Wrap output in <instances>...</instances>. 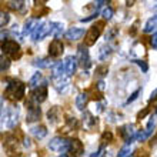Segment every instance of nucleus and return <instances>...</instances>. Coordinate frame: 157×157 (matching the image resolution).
<instances>
[{"mask_svg":"<svg viewBox=\"0 0 157 157\" xmlns=\"http://www.w3.org/2000/svg\"><path fill=\"white\" fill-rule=\"evenodd\" d=\"M9 23V14L7 13H4V12H2V19H0V26L2 27H4V26Z\"/></svg>","mask_w":157,"mask_h":157,"instance_id":"obj_34","label":"nucleus"},{"mask_svg":"<svg viewBox=\"0 0 157 157\" xmlns=\"http://www.w3.org/2000/svg\"><path fill=\"white\" fill-rule=\"evenodd\" d=\"M69 141L70 140H66L64 137H54L52 140L49 141V149L53 150V151H59L62 153L63 156H67L64 151H69Z\"/></svg>","mask_w":157,"mask_h":157,"instance_id":"obj_4","label":"nucleus"},{"mask_svg":"<svg viewBox=\"0 0 157 157\" xmlns=\"http://www.w3.org/2000/svg\"><path fill=\"white\" fill-rule=\"evenodd\" d=\"M101 143L103 144H106V143H110V141L113 140V134H112V132H104L103 134H101Z\"/></svg>","mask_w":157,"mask_h":157,"instance_id":"obj_29","label":"nucleus"},{"mask_svg":"<svg viewBox=\"0 0 157 157\" xmlns=\"http://www.w3.org/2000/svg\"><path fill=\"white\" fill-rule=\"evenodd\" d=\"M113 53V47L110 44H104L100 47L99 50V60H107V57H110V54Z\"/></svg>","mask_w":157,"mask_h":157,"instance_id":"obj_19","label":"nucleus"},{"mask_svg":"<svg viewBox=\"0 0 157 157\" xmlns=\"http://www.w3.org/2000/svg\"><path fill=\"white\" fill-rule=\"evenodd\" d=\"M103 32V23H96L89 29L86 34H84V43L86 46H93L100 37V34Z\"/></svg>","mask_w":157,"mask_h":157,"instance_id":"obj_3","label":"nucleus"},{"mask_svg":"<svg viewBox=\"0 0 157 157\" xmlns=\"http://www.w3.org/2000/svg\"><path fill=\"white\" fill-rule=\"evenodd\" d=\"M147 113H149V109H146V110H143V112H140V113H139V116H137V117H139V119H143V117H144L146 116V114H147Z\"/></svg>","mask_w":157,"mask_h":157,"instance_id":"obj_37","label":"nucleus"},{"mask_svg":"<svg viewBox=\"0 0 157 157\" xmlns=\"http://www.w3.org/2000/svg\"><path fill=\"white\" fill-rule=\"evenodd\" d=\"M2 50L13 59L20 57V44H19L16 40H12V39L3 40V43H2Z\"/></svg>","mask_w":157,"mask_h":157,"instance_id":"obj_2","label":"nucleus"},{"mask_svg":"<svg viewBox=\"0 0 157 157\" xmlns=\"http://www.w3.org/2000/svg\"><path fill=\"white\" fill-rule=\"evenodd\" d=\"M32 146V143H30L29 139H25V147H30Z\"/></svg>","mask_w":157,"mask_h":157,"instance_id":"obj_39","label":"nucleus"},{"mask_svg":"<svg viewBox=\"0 0 157 157\" xmlns=\"http://www.w3.org/2000/svg\"><path fill=\"white\" fill-rule=\"evenodd\" d=\"M9 66H10V62H9V59H4L3 56H2V66H0V70H2V71L7 70Z\"/></svg>","mask_w":157,"mask_h":157,"instance_id":"obj_33","label":"nucleus"},{"mask_svg":"<svg viewBox=\"0 0 157 157\" xmlns=\"http://www.w3.org/2000/svg\"><path fill=\"white\" fill-rule=\"evenodd\" d=\"M41 110L39 106H30L29 110H27V114H26V121L27 123H33V121H37L40 119Z\"/></svg>","mask_w":157,"mask_h":157,"instance_id":"obj_14","label":"nucleus"},{"mask_svg":"<svg viewBox=\"0 0 157 157\" xmlns=\"http://www.w3.org/2000/svg\"><path fill=\"white\" fill-rule=\"evenodd\" d=\"M150 99H157V90H154L153 93H151V97Z\"/></svg>","mask_w":157,"mask_h":157,"instance_id":"obj_41","label":"nucleus"},{"mask_svg":"<svg viewBox=\"0 0 157 157\" xmlns=\"http://www.w3.org/2000/svg\"><path fill=\"white\" fill-rule=\"evenodd\" d=\"M97 87H99L100 90H103V89H104V83L103 82H99V83H97Z\"/></svg>","mask_w":157,"mask_h":157,"instance_id":"obj_40","label":"nucleus"},{"mask_svg":"<svg viewBox=\"0 0 157 157\" xmlns=\"http://www.w3.org/2000/svg\"><path fill=\"white\" fill-rule=\"evenodd\" d=\"M96 73L100 76V77H103V76L107 75V66H99L96 69Z\"/></svg>","mask_w":157,"mask_h":157,"instance_id":"obj_32","label":"nucleus"},{"mask_svg":"<svg viewBox=\"0 0 157 157\" xmlns=\"http://www.w3.org/2000/svg\"><path fill=\"white\" fill-rule=\"evenodd\" d=\"M39 17H30L27 20L25 21V26H23V29H21V34L23 36H32L33 32L36 30V27L39 26Z\"/></svg>","mask_w":157,"mask_h":157,"instance_id":"obj_10","label":"nucleus"},{"mask_svg":"<svg viewBox=\"0 0 157 157\" xmlns=\"http://www.w3.org/2000/svg\"><path fill=\"white\" fill-rule=\"evenodd\" d=\"M6 96H7L10 100H21L25 97L26 93V86L19 80H12L6 86V90H4Z\"/></svg>","mask_w":157,"mask_h":157,"instance_id":"obj_1","label":"nucleus"},{"mask_svg":"<svg viewBox=\"0 0 157 157\" xmlns=\"http://www.w3.org/2000/svg\"><path fill=\"white\" fill-rule=\"evenodd\" d=\"M64 70H66V75L67 76H73L76 73V70H77V57H75V56H67L66 59H64Z\"/></svg>","mask_w":157,"mask_h":157,"instance_id":"obj_11","label":"nucleus"},{"mask_svg":"<svg viewBox=\"0 0 157 157\" xmlns=\"http://www.w3.org/2000/svg\"><path fill=\"white\" fill-rule=\"evenodd\" d=\"M64 33V25L60 21H52V36L60 39Z\"/></svg>","mask_w":157,"mask_h":157,"instance_id":"obj_17","label":"nucleus"},{"mask_svg":"<svg viewBox=\"0 0 157 157\" xmlns=\"http://www.w3.org/2000/svg\"><path fill=\"white\" fill-rule=\"evenodd\" d=\"M140 93H141L140 89H139V90H136V91H134V93H133V94L127 99V101H126V103H132V101H134V100H136L137 97H139V94H140Z\"/></svg>","mask_w":157,"mask_h":157,"instance_id":"obj_35","label":"nucleus"},{"mask_svg":"<svg viewBox=\"0 0 157 157\" xmlns=\"http://www.w3.org/2000/svg\"><path fill=\"white\" fill-rule=\"evenodd\" d=\"M33 64L36 67H39V69H50V67H53L54 63L49 57H44V59H37Z\"/></svg>","mask_w":157,"mask_h":157,"instance_id":"obj_22","label":"nucleus"},{"mask_svg":"<svg viewBox=\"0 0 157 157\" xmlns=\"http://www.w3.org/2000/svg\"><path fill=\"white\" fill-rule=\"evenodd\" d=\"M154 30H157V14H154L153 17H150L149 20L146 21L144 27H143L144 33H153Z\"/></svg>","mask_w":157,"mask_h":157,"instance_id":"obj_18","label":"nucleus"},{"mask_svg":"<svg viewBox=\"0 0 157 157\" xmlns=\"http://www.w3.org/2000/svg\"><path fill=\"white\" fill-rule=\"evenodd\" d=\"M84 151V147H83V143L78 139H71L69 141V153L71 156H80Z\"/></svg>","mask_w":157,"mask_h":157,"instance_id":"obj_12","label":"nucleus"},{"mask_svg":"<svg viewBox=\"0 0 157 157\" xmlns=\"http://www.w3.org/2000/svg\"><path fill=\"white\" fill-rule=\"evenodd\" d=\"M117 34H119V30L116 27H112V29L107 30V33H106V41H112L117 37Z\"/></svg>","mask_w":157,"mask_h":157,"instance_id":"obj_27","label":"nucleus"},{"mask_svg":"<svg viewBox=\"0 0 157 157\" xmlns=\"http://www.w3.org/2000/svg\"><path fill=\"white\" fill-rule=\"evenodd\" d=\"M30 133H32V136H33L34 139L41 140V139H44V137L47 136V128H46L44 126L39 124V126H34V127L30 128Z\"/></svg>","mask_w":157,"mask_h":157,"instance_id":"obj_16","label":"nucleus"},{"mask_svg":"<svg viewBox=\"0 0 157 157\" xmlns=\"http://www.w3.org/2000/svg\"><path fill=\"white\" fill-rule=\"evenodd\" d=\"M87 101H89L87 93H80V94H77V97H76V107H77L78 110H84Z\"/></svg>","mask_w":157,"mask_h":157,"instance_id":"obj_20","label":"nucleus"},{"mask_svg":"<svg viewBox=\"0 0 157 157\" xmlns=\"http://www.w3.org/2000/svg\"><path fill=\"white\" fill-rule=\"evenodd\" d=\"M156 117H157V109H156Z\"/></svg>","mask_w":157,"mask_h":157,"instance_id":"obj_42","label":"nucleus"},{"mask_svg":"<svg viewBox=\"0 0 157 157\" xmlns=\"http://www.w3.org/2000/svg\"><path fill=\"white\" fill-rule=\"evenodd\" d=\"M119 133L121 139L126 141V144H132L133 141L137 139V133H136V127L134 124H124L119 128Z\"/></svg>","mask_w":157,"mask_h":157,"instance_id":"obj_6","label":"nucleus"},{"mask_svg":"<svg viewBox=\"0 0 157 157\" xmlns=\"http://www.w3.org/2000/svg\"><path fill=\"white\" fill-rule=\"evenodd\" d=\"M134 3H136V0H126V6H128V7H132Z\"/></svg>","mask_w":157,"mask_h":157,"instance_id":"obj_38","label":"nucleus"},{"mask_svg":"<svg viewBox=\"0 0 157 157\" xmlns=\"http://www.w3.org/2000/svg\"><path fill=\"white\" fill-rule=\"evenodd\" d=\"M63 52H64V44L62 43V40H59V39L56 37L49 44V54H50V57H59V56H62V54H63Z\"/></svg>","mask_w":157,"mask_h":157,"instance_id":"obj_9","label":"nucleus"},{"mask_svg":"<svg viewBox=\"0 0 157 157\" xmlns=\"http://www.w3.org/2000/svg\"><path fill=\"white\" fill-rule=\"evenodd\" d=\"M130 154H132V147L127 144L126 147H123V149L117 153V156H119V157H126V156H130Z\"/></svg>","mask_w":157,"mask_h":157,"instance_id":"obj_30","label":"nucleus"},{"mask_svg":"<svg viewBox=\"0 0 157 157\" xmlns=\"http://www.w3.org/2000/svg\"><path fill=\"white\" fill-rule=\"evenodd\" d=\"M133 63H136L137 66L141 69V71H143V73H147V70H149V66H147V63H146L144 60H133Z\"/></svg>","mask_w":157,"mask_h":157,"instance_id":"obj_31","label":"nucleus"},{"mask_svg":"<svg viewBox=\"0 0 157 157\" xmlns=\"http://www.w3.org/2000/svg\"><path fill=\"white\" fill-rule=\"evenodd\" d=\"M101 17H103L104 20H110V19L113 17V9L110 7V6L104 7L103 10H101Z\"/></svg>","mask_w":157,"mask_h":157,"instance_id":"obj_28","label":"nucleus"},{"mask_svg":"<svg viewBox=\"0 0 157 157\" xmlns=\"http://www.w3.org/2000/svg\"><path fill=\"white\" fill-rule=\"evenodd\" d=\"M83 123H84V126H86L87 128H91L96 123H97V119L91 116L89 112H84L83 113Z\"/></svg>","mask_w":157,"mask_h":157,"instance_id":"obj_23","label":"nucleus"},{"mask_svg":"<svg viewBox=\"0 0 157 157\" xmlns=\"http://www.w3.org/2000/svg\"><path fill=\"white\" fill-rule=\"evenodd\" d=\"M52 77H60V76H63V73H66V70H64V63L62 62H57L54 63L53 67H52Z\"/></svg>","mask_w":157,"mask_h":157,"instance_id":"obj_21","label":"nucleus"},{"mask_svg":"<svg viewBox=\"0 0 157 157\" xmlns=\"http://www.w3.org/2000/svg\"><path fill=\"white\" fill-rule=\"evenodd\" d=\"M150 44H151V47H153L154 50H157V32L151 36V39H150Z\"/></svg>","mask_w":157,"mask_h":157,"instance_id":"obj_36","label":"nucleus"},{"mask_svg":"<svg viewBox=\"0 0 157 157\" xmlns=\"http://www.w3.org/2000/svg\"><path fill=\"white\" fill-rule=\"evenodd\" d=\"M32 99L37 104L43 103V101L47 99V82H46V80H43V83H41L40 86L34 89V91L32 93Z\"/></svg>","mask_w":157,"mask_h":157,"instance_id":"obj_8","label":"nucleus"},{"mask_svg":"<svg viewBox=\"0 0 157 157\" xmlns=\"http://www.w3.org/2000/svg\"><path fill=\"white\" fill-rule=\"evenodd\" d=\"M47 119H49L50 123H56L59 119V109L57 107H52L47 113Z\"/></svg>","mask_w":157,"mask_h":157,"instance_id":"obj_26","label":"nucleus"},{"mask_svg":"<svg viewBox=\"0 0 157 157\" xmlns=\"http://www.w3.org/2000/svg\"><path fill=\"white\" fill-rule=\"evenodd\" d=\"M52 34V23L49 21H41L39 23V26L36 27V30L33 32L32 34V40L33 41H39V40H43L46 36Z\"/></svg>","mask_w":157,"mask_h":157,"instance_id":"obj_5","label":"nucleus"},{"mask_svg":"<svg viewBox=\"0 0 157 157\" xmlns=\"http://www.w3.org/2000/svg\"><path fill=\"white\" fill-rule=\"evenodd\" d=\"M77 62L78 66L82 69H89L91 66V60H90V54H89V50H87V46L80 44L77 47Z\"/></svg>","mask_w":157,"mask_h":157,"instance_id":"obj_7","label":"nucleus"},{"mask_svg":"<svg viewBox=\"0 0 157 157\" xmlns=\"http://www.w3.org/2000/svg\"><path fill=\"white\" fill-rule=\"evenodd\" d=\"M84 34H86V33H84V30L80 29V27H70V29L64 33V36H66L67 40L76 41V40H80Z\"/></svg>","mask_w":157,"mask_h":157,"instance_id":"obj_13","label":"nucleus"},{"mask_svg":"<svg viewBox=\"0 0 157 157\" xmlns=\"http://www.w3.org/2000/svg\"><path fill=\"white\" fill-rule=\"evenodd\" d=\"M53 83H54V89H56L59 93H63V91L69 87V78L64 77V76L53 77Z\"/></svg>","mask_w":157,"mask_h":157,"instance_id":"obj_15","label":"nucleus"},{"mask_svg":"<svg viewBox=\"0 0 157 157\" xmlns=\"http://www.w3.org/2000/svg\"><path fill=\"white\" fill-rule=\"evenodd\" d=\"M7 6L12 10H16V12H21L23 7H25V0H9Z\"/></svg>","mask_w":157,"mask_h":157,"instance_id":"obj_25","label":"nucleus"},{"mask_svg":"<svg viewBox=\"0 0 157 157\" xmlns=\"http://www.w3.org/2000/svg\"><path fill=\"white\" fill-rule=\"evenodd\" d=\"M41 80H43L41 73H34V75L32 76V78L29 80V87L30 89H36V87H39L41 83H43Z\"/></svg>","mask_w":157,"mask_h":157,"instance_id":"obj_24","label":"nucleus"}]
</instances>
